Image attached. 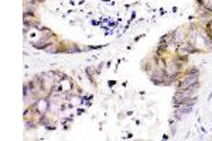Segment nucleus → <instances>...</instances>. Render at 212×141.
Instances as JSON below:
<instances>
[{"mask_svg":"<svg viewBox=\"0 0 212 141\" xmlns=\"http://www.w3.org/2000/svg\"><path fill=\"white\" fill-rule=\"evenodd\" d=\"M198 83V76L197 75H189L188 78H185L183 81V83H181V89H185V88H189L192 86V85H197Z\"/></svg>","mask_w":212,"mask_h":141,"instance_id":"obj_1","label":"nucleus"}]
</instances>
